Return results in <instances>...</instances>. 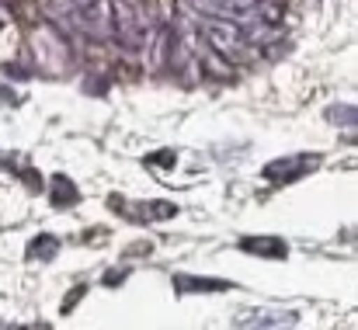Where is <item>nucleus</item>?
<instances>
[{
  "mask_svg": "<svg viewBox=\"0 0 358 330\" xmlns=\"http://www.w3.org/2000/svg\"><path fill=\"white\" fill-rule=\"evenodd\" d=\"M199 28L206 31V38H209V45L213 49H220L230 63H254L257 59V49H254V42L247 38V31L240 28V21L234 17H216V14H202L199 17Z\"/></svg>",
  "mask_w": 358,
  "mask_h": 330,
  "instance_id": "obj_1",
  "label": "nucleus"
},
{
  "mask_svg": "<svg viewBox=\"0 0 358 330\" xmlns=\"http://www.w3.org/2000/svg\"><path fill=\"white\" fill-rule=\"evenodd\" d=\"M320 164H324L320 153H289V157H278V160L264 164L261 178H264L268 185H292V181L306 178L310 171H317Z\"/></svg>",
  "mask_w": 358,
  "mask_h": 330,
  "instance_id": "obj_2",
  "label": "nucleus"
},
{
  "mask_svg": "<svg viewBox=\"0 0 358 330\" xmlns=\"http://www.w3.org/2000/svg\"><path fill=\"white\" fill-rule=\"evenodd\" d=\"M112 3V35L125 49H139L146 42V24L132 0H108Z\"/></svg>",
  "mask_w": 358,
  "mask_h": 330,
  "instance_id": "obj_3",
  "label": "nucleus"
},
{
  "mask_svg": "<svg viewBox=\"0 0 358 330\" xmlns=\"http://www.w3.org/2000/svg\"><path fill=\"white\" fill-rule=\"evenodd\" d=\"M108 209L132 222H164V220H171V216H178V206L174 202H129L122 195L108 199Z\"/></svg>",
  "mask_w": 358,
  "mask_h": 330,
  "instance_id": "obj_4",
  "label": "nucleus"
},
{
  "mask_svg": "<svg viewBox=\"0 0 358 330\" xmlns=\"http://www.w3.org/2000/svg\"><path fill=\"white\" fill-rule=\"evenodd\" d=\"M240 250L243 254H254L261 261H285L289 257V243L282 236H271V233H261V236H240Z\"/></svg>",
  "mask_w": 358,
  "mask_h": 330,
  "instance_id": "obj_5",
  "label": "nucleus"
},
{
  "mask_svg": "<svg viewBox=\"0 0 358 330\" xmlns=\"http://www.w3.org/2000/svg\"><path fill=\"white\" fill-rule=\"evenodd\" d=\"M174 289L181 296H209V292H230L234 282L223 278H199V275H174Z\"/></svg>",
  "mask_w": 358,
  "mask_h": 330,
  "instance_id": "obj_6",
  "label": "nucleus"
},
{
  "mask_svg": "<svg viewBox=\"0 0 358 330\" xmlns=\"http://www.w3.org/2000/svg\"><path fill=\"white\" fill-rule=\"evenodd\" d=\"M299 317L292 310H257V313H243L234 324L237 327H292Z\"/></svg>",
  "mask_w": 358,
  "mask_h": 330,
  "instance_id": "obj_7",
  "label": "nucleus"
},
{
  "mask_svg": "<svg viewBox=\"0 0 358 330\" xmlns=\"http://www.w3.org/2000/svg\"><path fill=\"white\" fill-rule=\"evenodd\" d=\"M77 202H80L77 185H73L66 174H56V178H52V206H56V209H73Z\"/></svg>",
  "mask_w": 358,
  "mask_h": 330,
  "instance_id": "obj_8",
  "label": "nucleus"
},
{
  "mask_svg": "<svg viewBox=\"0 0 358 330\" xmlns=\"http://www.w3.org/2000/svg\"><path fill=\"white\" fill-rule=\"evenodd\" d=\"M56 254H59V236H52V233H38L28 243V257L31 261H52Z\"/></svg>",
  "mask_w": 358,
  "mask_h": 330,
  "instance_id": "obj_9",
  "label": "nucleus"
},
{
  "mask_svg": "<svg viewBox=\"0 0 358 330\" xmlns=\"http://www.w3.org/2000/svg\"><path fill=\"white\" fill-rule=\"evenodd\" d=\"M324 118L341 129H358V105H331L324 111Z\"/></svg>",
  "mask_w": 358,
  "mask_h": 330,
  "instance_id": "obj_10",
  "label": "nucleus"
},
{
  "mask_svg": "<svg viewBox=\"0 0 358 330\" xmlns=\"http://www.w3.org/2000/svg\"><path fill=\"white\" fill-rule=\"evenodd\" d=\"M174 160H178V157H174L171 150H164V153H153V157H146V164H150V167H174Z\"/></svg>",
  "mask_w": 358,
  "mask_h": 330,
  "instance_id": "obj_11",
  "label": "nucleus"
},
{
  "mask_svg": "<svg viewBox=\"0 0 358 330\" xmlns=\"http://www.w3.org/2000/svg\"><path fill=\"white\" fill-rule=\"evenodd\" d=\"M125 278H129V268H119V271L112 268V271H105V285H108V289H119Z\"/></svg>",
  "mask_w": 358,
  "mask_h": 330,
  "instance_id": "obj_12",
  "label": "nucleus"
},
{
  "mask_svg": "<svg viewBox=\"0 0 358 330\" xmlns=\"http://www.w3.org/2000/svg\"><path fill=\"white\" fill-rule=\"evenodd\" d=\"M84 292H87V285H77V289H73V292H70V296H66V303H63V313H70V310H73V306H77V299H80V296H84Z\"/></svg>",
  "mask_w": 358,
  "mask_h": 330,
  "instance_id": "obj_13",
  "label": "nucleus"
},
{
  "mask_svg": "<svg viewBox=\"0 0 358 330\" xmlns=\"http://www.w3.org/2000/svg\"><path fill=\"white\" fill-rule=\"evenodd\" d=\"M0 327H3V324H0Z\"/></svg>",
  "mask_w": 358,
  "mask_h": 330,
  "instance_id": "obj_14",
  "label": "nucleus"
}]
</instances>
